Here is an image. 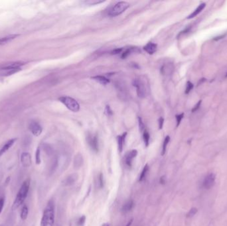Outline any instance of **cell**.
Masks as SVG:
<instances>
[{"label":"cell","instance_id":"obj_1","mask_svg":"<svg viewBox=\"0 0 227 226\" xmlns=\"http://www.w3.org/2000/svg\"><path fill=\"white\" fill-rule=\"evenodd\" d=\"M29 187H30V179H27L23 182L21 188L19 190L16 196L13 205H12V209H13V210L17 209L20 205L23 204L24 201L25 200L26 198L27 197L28 193H29Z\"/></svg>","mask_w":227,"mask_h":226},{"label":"cell","instance_id":"obj_2","mask_svg":"<svg viewBox=\"0 0 227 226\" xmlns=\"http://www.w3.org/2000/svg\"><path fill=\"white\" fill-rule=\"evenodd\" d=\"M55 222V204L53 200L48 202L43 212L41 226H53Z\"/></svg>","mask_w":227,"mask_h":226},{"label":"cell","instance_id":"obj_3","mask_svg":"<svg viewBox=\"0 0 227 226\" xmlns=\"http://www.w3.org/2000/svg\"><path fill=\"white\" fill-rule=\"evenodd\" d=\"M65 106L72 111L77 112L80 110V106L74 99L68 96H62L59 99Z\"/></svg>","mask_w":227,"mask_h":226},{"label":"cell","instance_id":"obj_4","mask_svg":"<svg viewBox=\"0 0 227 226\" xmlns=\"http://www.w3.org/2000/svg\"><path fill=\"white\" fill-rule=\"evenodd\" d=\"M25 63L23 62H15L9 63L4 65L2 68V70L7 71L6 76H10L21 70V66L25 65Z\"/></svg>","mask_w":227,"mask_h":226},{"label":"cell","instance_id":"obj_5","mask_svg":"<svg viewBox=\"0 0 227 226\" xmlns=\"http://www.w3.org/2000/svg\"><path fill=\"white\" fill-rule=\"evenodd\" d=\"M130 7V4L126 2H119L110 10L108 15L110 17H115L122 14L127 8Z\"/></svg>","mask_w":227,"mask_h":226},{"label":"cell","instance_id":"obj_6","mask_svg":"<svg viewBox=\"0 0 227 226\" xmlns=\"http://www.w3.org/2000/svg\"><path fill=\"white\" fill-rule=\"evenodd\" d=\"M133 85L136 88V92L138 97L141 98H145L146 96V89L144 84L142 80L139 79H134L133 80Z\"/></svg>","mask_w":227,"mask_h":226},{"label":"cell","instance_id":"obj_7","mask_svg":"<svg viewBox=\"0 0 227 226\" xmlns=\"http://www.w3.org/2000/svg\"><path fill=\"white\" fill-rule=\"evenodd\" d=\"M214 183H215V175L213 173H210V174L205 176V178L202 182L201 187L203 189L209 190L213 186Z\"/></svg>","mask_w":227,"mask_h":226},{"label":"cell","instance_id":"obj_8","mask_svg":"<svg viewBox=\"0 0 227 226\" xmlns=\"http://www.w3.org/2000/svg\"><path fill=\"white\" fill-rule=\"evenodd\" d=\"M86 140L88 143L89 145V146L92 149V150H93L95 152H98L99 146H98V139L97 135L89 134L86 137Z\"/></svg>","mask_w":227,"mask_h":226},{"label":"cell","instance_id":"obj_9","mask_svg":"<svg viewBox=\"0 0 227 226\" xmlns=\"http://www.w3.org/2000/svg\"><path fill=\"white\" fill-rule=\"evenodd\" d=\"M29 130L32 133V134L35 136H39L41 134L43 131L42 127L40 126V124L36 122H32L29 124Z\"/></svg>","mask_w":227,"mask_h":226},{"label":"cell","instance_id":"obj_10","mask_svg":"<svg viewBox=\"0 0 227 226\" xmlns=\"http://www.w3.org/2000/svg\"><path fill=\"white\" fill-rule=\"evenodd\" d=\"M78 175L76 174V173L70 175L62 180V186H69L74 184L75 182L78 180Z\"/></svg>","mask_w":227,"mask_h":226},{"label":"cell","instance_id":"obj_11","mask_svg":"<svg viewBox=\"0 0 227 226\" xmlns=\"http://www.w3.org/2000/svg\"><path fill=\"white\" fill-rule=\"evenodd\" d=\"M21 163L24 167H29L31 164V156L29 153H23L21 156Z\"/></svg>","mask_w":227,"mask_h":226},{"label":"cell","instance_id":"obj_12","mask_svg":"<svg viewBox=\"0 0 227 226\" xmlns=\"http://www.w3.org/2000/svg\"><path fill=\"white\" fill-rule=\"evenodd\" d=\"M137 155H138V151L136 150H131L126 155L125 161H126V164L127 167H131L132 160L135 157L137 156Z\"/></svg>","mask_w":227,"mask_h":226},{"label":"cell","instance_id":"obj_13","mask_svg":"<svg viewBox=\"0 0 227 226\" xmlns=\"http://www.w3.org/2000/svg\"><path fill=\"white\" fill-rule=\"evenodd\" d=\"M16 140H17V139H11L8 141H7V142L3 145V147L1 148V149H0V157L3 155L4 153H6L8 150H9V149L12 146H13Z\"/></svg>","mask_w":227,"mask_h":226},{"label":"cell","instance_id":"obj_14","mask_svg":"<svg viewBox=\"0 0 227 226\" xmlns=\"http://www.w3.org/2000/svg\"><path fill=\"white\" fill-rule=\"evenodd\" d=\"M20 35L17 34V35H7L6 36V37H3L0 38V45H6V44H7L10 43L11 41H13L15 39L19 37Z\"/></svg>","mask_w":227,"mask_h":226},{"label":"cell","instance_id":"obj_15","mask_svg":"<svg viewBox=\"0 0 227 226\" xmlns=\"http://www.w3.org/2000/svg\"><path fill=\"white\" fill-rule=\"evenodd\" d=\"M134 206V202L133 200H128L127 202H126L123 205V206L122 208V212L123 213H128L129 212H130L131 209H133Z\"/></svg>","mask_w":227,"mask_h":226},{"label":"cell","instance_id":"obj_16","mask_svg":"<svg viewBox=\"0 0 227 226\" xmlns=\"http://www.w3.org/2000/svg\"><path fill=\"white\" fill-rule=\"evenodd\" d=\"M157 44H155L153 43H148L147 45L143 47V49H144L147 53L149 55H153L155 53V51H157Z\"/></svg>","mask_w":227,"mask_h":226},{"label":"cell","instance_id":"obj_17","mask_svg":"<svg viewBox=\"0 0 227 226\" xmlns=\"http://www.w3.org/2000/svg\"><path fill=\"white\" fill-rule=\"evenodd\" d=\"M127 135V133L125 132L122 135H119L118 137V150L119 151L122 153L123 150V143L125 142V139Z\"/></svg>","mask_w":227,"mask_h":226},{"label":"cell","instance_id":"obj_18","mask_svg":"<svg viewBox=\"0 0 227 226\" xmlns=\"http://www.w3.org/2000/svg\"><path fill=\"white\" fill-rule=\"evenodd\" d=\"M205 6H206V4L205 3H202L200 4V5L199 6V7L197 8V9H195L191 15H189L188 17H187V19H192V18L195 17V16H197L199 13H200L201 12L203 9H204V8L205 7Z\"/></svg>","mask_w":227,"mask_h":226},{"label":"cell","instance_id":"obj_19","mask_svg":"<svg viewBox=\"0 0 227 226\" xmlns=\"http://www.w3.org/2000/svg\"><path fill=\"white\" fill-rule=\"evenodd\" d=\"M83 163V160L82 156L78 154L75 156L74 160V167L75 168H81Z\"/></svg>","mask_w":227,"mask_h":226},{"label":"cell","instance_id":"obj_20","mask_svg":"<svg viewBox=\"0 0 227 226\" xmlns=\"http://www.w3.org/2000/svg\"><path fill=\"white\" fill-rule=\"evenodd\" d=\"M139 50L138 49V48H135V47L128 48H127V49L126 51H124V52H123L122 56H121V57H122V58L124 59L126 57H127V56H128L131 53V52H139Z\"/></svg>","mask_w":227,"mask_h":226},{"label":"cell","instance_id":"obj_21","mask_svg":"<svg viewBox=\"0 0 227 226\" xmlns=\"http://www.w3.org/2000/svg\"><path fill=\"white\" fill-rule=\"evenodd\" d=\"M93 78L95 80H96L97 82L100 83L101 84H103V85H106V84L110 83V80L106 77H104V76H96L93 77Z\"/></svg>","mask_w":227,"mask_h":226},{"label":"cell","instance_id":"obj_22","mask_svg":"<svg viewBox=\"0 0 227 226\" xmlns=\"http://www.w3.org/2000/svg\"><path fill=\"white\" fill-rule=\"evenodd\" d=\"M28 213H29V209H28V207L27 206V205H25L22 208L21 212V215H20L21 219L22 220H25L27 218Z\"/></svg>","mask_w":227,"mask_h":226},{"label":"cell","instance_id":"obj_23","mask_svg":"<svg viewBox=\"0 0 227 226\" xmlns=\"http://www.w3.org/2000/svg\"><path fill=\"white\" fill-rule=\"evenodd\" d=\"M148 170H149V167H148V164H147L145 165L144 167H143V170L141 172V175H140V176H139V182H142L145 179L147 173V172H148Z\"/></svg>","mask_w":227,"mask_h":226},{"label":"cell","instance_id":"obj_24","mask_svg":"<svg viewBox=\"0 0 227 226\" xmlns=\"http://www.w3.org/2000/svg\"><path fill=\"white\" fill-rule=\"evenodd\" d=\"M170 141V137L169 136H167L165 137V139L163 141V148H162V152H161V155H164L165 153L166 152V149H167V146L168 145L169 142Z\"/></svg>","mask_w":227,"mask_h":226},{"label":"cell","instance_id":"obj_25","mask_svg":"<svg viewBox=\"0 0 227 226\" xmlns=\"http://www.w3.org/2000/svg\"><path fill=\"white\" fill-rule=\"evenodd\" d=\"M143 141H144L146 147H147L149 145V139H150V136H149V133L147 132V131H145L144 133H143Z\"/></svg>","mask_w":227,"mask_h":226},{"label":"cell","instance_id":"obj_26","mask_svg":"<svg viewBox=\"0 0 227 226\" xmlns=\"http://www.w3.org/2000/svg\"><path fill=\"white\" fill-rule=\"evenodd\" d=\"M41 151H40V149L38 148L35 153V163L37 164H39L41 163Z\"/></svg>","mask_w":227,"mask_h":226},{"label":"cell","instance_id":"obj_27","mask_svg":"<svg viewBox=\"0 0 227 226\" xmlns=\"http://www.w3.org/2000/svg\"><path fill=\"white\" fill-rule=\"evenodd\" d=\"M193 88V83H191L190 81H188L187 82V85H186V89H185V93L186 94H188L192 90V89Z\"/></svg>","mask_w":227,"mask_h":226},{"label":"cell","instance_id":"obj_28","mask_svg":"<svg viewBox=\"0 0 227 226\" xmlns=\"http://www.w3.org/2000/svg\"><path fill=\"white\" fill-rule=\"evenodd\" d=\"M197 212V209L195 208H191L190 209V211L187 213V217H193L194 216L195 214H196Z\"/></svg>","mask_w":227,"mask_h":226},{"label":"cell","instance_id":"obj_29","mask_svg":"<svg viewBox=\"0 0 227 226\" xmlns=\"http://www.w3.org/2000/svg\"><path fill=\"white\" fill-rule=\"evenodd\" d=\"M86 221V217L85 216H82L80 217L77 221V226H84L85 225Z\"/></svg>","mask_w":227,"mask_h":226},{"label":"cell","instance_id":"obj_30","mask_svg":"<svg viewBox=\"0 0 227 226\" xmlns=\"http://www.w3.org/2000/svg\"><path fill=\"white\" fill-rule=\"evenodd\" d=\"M98 183H99V187L102 188L104 186V176L102 173L100 174L98 176Z\"/></svg>","mask_w":227,"mask_h":226},{"label":"cell","instance_id":"obj_31","mask_svg":"<svg viewBox=\"0 0 227 226\" xmlns=\"http://www.w3.org/2000/svg\"><path fill=\"white\" fill-rule=\"evenodd\" d=\"M183 116H184V114H181L179 115H176V119H177V127H178L179 125L181 123V122L182 119L183 118Z\"/></svg>","mask_w":227,"mask_h":226},{"label":"cell","instance_id":"obj_32","mask_svg":"<svg viewBox=\"0 0 227 226\" xmlns=\"http://www.w3.org/2000/svg\"><path fill=\"white\" fill-rule=\"evenodd\" d=\"M4 204H5V199L3 197L0 198V214L2 212L3 208L4 207Z\"/></svg>","mask_w":227,"mask_h":226},{"label":"cell","instance_id":"obj_33","mask_svg":"<svg viewBox=\"0 0 227 226\" xmlns=\"http://www.w3.org/2000/svg\"><path fill=\"white\" fill-rule=\"evenodd\" d=\"M138 121H139V130H140L141 131H143V130H144L145 129V126L144 124H143L142 120L140 118H138Z\"/></svg>","mask_w":227,"mask_h":226},{"label":"cell","instance_id":"obj_34","mask_svg":"<svg viewBox=\"0 0 227 226\" xmlns=\"http://www.w3.org/2000/svg\"><path fill=\"white\" fill-rule=\"evenodd\" d=\"M201 103H202V100H199V102H198V103H197L196 105H195V106H194V107L192 109V112L196 111L198 110V109H199V107H200L201 105Z\"/></svg>","mask_w":227,"mask_h":226},{"label":"cell","instance_id":"obj_35","mask_svg":"<svg viewBox=\"0 0 227 226\" xmlns=\"http://www.w3.org/2000/svg\"><path fill=\"white\" fill-rule=\"evenodd\" d=\"M105 113L108 116L112 115L113 114V112H112V111L111 110V109H110V107L109 106H106V109H105Z\"/></svg>","mask_w":227,"mask_h":226},{"label":"cell","instance_id":"obj_36","mask_svg":"<svg viewBox=\"0 0 227 226\" xmlns=\"http://www.w3.org/2000/svg\"><path fill=\"white\" fill-rule=\"evenodd\" d=\"M123 48H116V49H114V51H112V55H118L119 53H120V52L122 51Z\"/></svg>","mask_w":227,"mask_h":226},{"label":"cell","instance_id":"obj_37","mask_svg":"<svg viewBox=\"0 0 227 226\" xmlns=\"http://www.w3.org/2000/svg\"><path fill=\"white\" fill-rule=\"evenodd\" d=\"M163 122H164V119H163V118H159V130H161V129L163 128Z\"/></svg>","mask_w":227,"mask_h":226},{"label":"cell","instance_id":"obj_38","mask_svg":"<svg viewBox=\"0 0 227 226\" xmlns=\"http://www.w3.org/2000/svg\"><path fill=\"white\" fill-rule=\"evenodd\" d=\"M226 35V34H224V35H220V36H218V37H215L214 39H213V41H219L220 39H222L224 38L225 36Z\"/></svg>","mask_w":227,"mask_h":226},{"label":"cell","instance_id":"obj_39","mask_svg":"<svg viewBox=\"0 0 227 226\" xmlns=\"http://www.w3.org/2000/svg\"><path fill=\"white\" fill-rule=\"evenodd\" d=\"M160 183L162 184H164L165 183V178L164 176H161L160 178Z\"/></svg>","mask_w":227,"mask_h":226},{"label":"cell","instance_id":"obj_40","mask_svg":"<svg viewBox=\"0 0 227 226\" xmlns=\"http://www.w3.org/2000/svg\"><path fill=\"white\" fill-rule=\"evenodd\" d=\"M206 81V79L205 78H202V79H200V80H199V83H198V85H199V84H200L201 83H202V82H205Z\"/></svg>","mask_w":227,"mask_h":226},{"label":"cell","instance_id":"obj_41","mask_svg":"<svg viewBox=\"0 0 227 226\" xmlns=\"http://www.w3.org/2000/svg\"><path fill=\"white\" fill-rule=\"evenodd\" d=\"M132 222H133V219H131V220H130V221H129V222L127 224L126 226H130L131 225V224H132Z\"/></svg>","mask_w":227,"mask_h":226},{"label":"cell","instance_id":"obj_42","mask_svg":"<svg viewBox=\"0 0 227 226\" xmlns=\"http://www.w3.org/2000/svg\"><path fill=\"white\" fill-rule=\"evenodd\" d=\"M104 226H110V225L109 224H105V225H104Z\"/></svg>","mask_w":227,"mask_h":226},{"label":"cell","instance_id":"obj_43","mask_svg":"<svg viewBox=\"0 0 227 226\" xmlns=\"http://www.w3.org/2000/svg\"><path fill=\"white\" fill-rule=\"evenodd\" d=\"M226 77H227V73H226Z\"/></svg>","mask_w":227,"mask_h":226}]
</instances>
